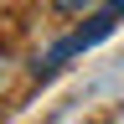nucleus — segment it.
Here are the masks:
<instances>
[{
	"label": "nucleus",
	"mask_w": 124,
	"mask_h": 124,
	"mask_svg": "<svg viewBox=\"0 0 124 124\" xmlns=\"http://www.w3.org/2000/svg\"><path fill=\"white\" fill-rule=\"evenodd\" d=\"M119 21H124V0H108L103 10H93V16H88V26H78V31H67L62 41H52V46H46L36 62H31V72H36V78H52V72H57L67 57H78V52H93L98 41H108Z\"/></svg>",
	"instance_id": "f257e3e1"
},
{
	"label": "nucleus",
	"mask_w": 124,
	"mask_h": 124,
	"mask_svg": "<svg viewBox=\"0 0 124 124\" xmlns=\"http://www.w3.org/2000/svg\"><path fill=\"white\" fill-rule=\"evenodd\" d=\"M52 5H57V10H83L88 0H52Z\"/></svg>",
	"instance_id": "f03ea898"
}]
</instances>
